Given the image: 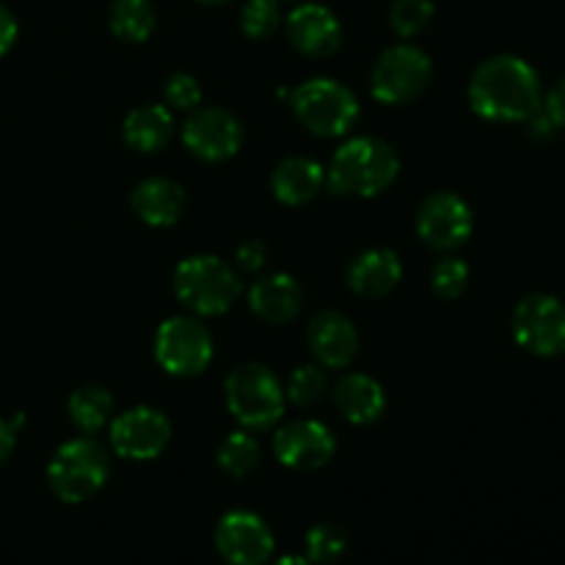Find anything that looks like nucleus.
Returning a JSON list of instances; mask_svg holds the SVG:
<instances>
[{
	"label": "nucleus",
	"instance_id": "nucleus-26",
	"mask_svg": "<svg viewBox=\"0 0 565 565\" xmlns=\"http://www.w3.org/2000/svg\"><path fill=\"white\" fill-rule=\"evenodd\" d=\"M303 546H307V561L334 563L348 552V533L340 527V524L320 522L307 530Z\"/></svg>",
	"mask_w": 565,
	"mask_h": 565
},
{
	"label": "nucleus",
	"instance_id": "nucleus-11",
	"mask_svg": "<svg viewBox=\"0 0 565 565\" xmlns=\"http://www.w3.org/2000/svg\"><path fill=\"white\" fill-rule=\"evenodd\" d=\"M182 143L199 160L221 163L241 152L243 125L232 110L218 105H196L182 125Z\"/></svg>",
	"mask_w": 565,
	"mask_h": 565
},
{
	"label": "nucleus",
	"instance_id": "nucleus-9",
	"mask_svg": "<svg viewBox=\"0 0 565 565\" xmlns=\"http://www.w3.org/2000/svg\"><path fill=\"white\" fill-rule=\"evenodd\" d=\"M513 340L533 356L565 353V303L550 292H533L516 303L511 318Z\"/></svg>",
	"mask_w": 565,
	"mask_h": 565
},
{
	"label": "nucleus",
	"instance_id": "nucleus-7",
	"mask_svg": "<svg viewBox=\"0 0 565 565\" xmlns=\"http://www.w3.org/2000/svg\"><path fill=\"white\" fill-rule=\"evenodd\" d=\"M434 81V61L414 44H395L379 55L370 75L373 97L384 105H406L423 97Z\"/></svg>",
	"mask_w": 565,
	"mask_h": 565
},
{
	"label": "nucleus",
	"instance_id": "nucleus-27",
	"mask_svg": "<svg viewBox=\"0 0 565 565\" xmlns=\"http://www.w3.org/2000/svg\"><path fill=\"white\" fill-rule=\"evenodd\" d=\"M326 390H329V379H326V370L320 364H303L290 373L287 381L285 395L296 403L298 408H309L315 403L323 401Z\"/></svg>",
	"mask_w": 565,
	"mask_h": 565
},
{
	"label": "nucleus",
	"instance_id": "nucleus-33",
	"mask_svg": "<svg viewBox=\"0 0 565 565\" xmlns=\"http://www.w3.org/2000/svg\"><path fill=\"white\" fill-rule=\"evenodd\" d=\"M541 110L550 116V121L557 130L565 127V77H561V81L546 92V97L541 99Z\"/></svg>",
	"mask_w": 565,
	"mask_h": 565
},
{
	"label": "nucleus",
	"instance_id": "nucleus-18",
	"mask_svg": "<svg viewBox=\"0 0 565 565\" xmlns=\"http://www.w3.org/2000/svg\"><path fill=\"white\" fill-rule=\"evenodd\" d=\"M248 307L270 326L292 323L303 307V290L290 274L263 276L248 290Z\"/></svg>",
	"mask_w": 565,
	"mask_h": 565
},
{
	"label": "nucleus",
	"instance_id": "nucleus-5",
	"mask_svg": "<svg viewBox=\"0 0 565 565\" xmlns=\"http://www.w3.org/2000/svg\"><path fill=\"white\" fill-rule=\"evenodd\" d=\"M224 401L232 417L246 430H268L285 414L287 395L281 381L265 364L248 362L232 370L224 381Z\"/></svg>",
	"mask_w": 565,
	"mask_h": 565
},
{
	"label": "nucleus",
	"instance_id": "nucleus-35",
	"mask_svg": "<svg viewBox=\"0 0 565 565\" xmlns=\"http://www.w3.org/2000/svg\"><path fill=\"white\" fill-rule=\"evenodd\" d=\"M14 445H17L14 425H11L9 419L0 417V463L9 461V456L14 452Z\"/></svg>",
	"mask_w": 565,
	"mask_h": 565
},
{
	"label": "nucleus",
	"instance_id": "nucleus-19",
	"mask_svg": "<svg viewBox=\"0 0 565 565\" xmlns=\"http://www.w3.org/2000/svg\"><path fill=\"white\" fill-rule=\"evenodd\" d=\"M132 213L147 226H174L185 213L188 196L169 177H147L132 188Z\"/></svg>",
	"mask_w": 565,
	"mask_h": 565
},
{
	"label": "nucleus",
	"instance_id": "nucleus-2",
	"mask_svg": "<svg viewBox=\"0 0 565 565\" xmlns=\"http://www.w3.org/2000/svg\"><path fill=\"white\" fill-rule=\"evenodd\" d=\"M401 174V158L375 136L348 138L331 158L326 182L337 196L370 199L384 193Z\"/></svg>",
	"mask_w": 565,
	"mask_h": 565
},
{
	"label": "nucleus",
	"instance_id": "nucleus-20",
	"mask_svg": "<svg viewBox=\"0 0 565 565\" xmlns=\"http://www.w3.org/2000/svg\"><path fill=\"white\" fill-rule=\"evenodd\" d=\"M334 406L351 425H373L384 417L386 392L367 373H348L337 384Z\"/></svg>",
	"mask_w": 565,
	"mask_h": 565
},
{
	"label": "nucleus",
	"instance_id": "nucleus-14",
	"mask_svg": "<svg viewBox=\"0 0 565 565\" xmlns=\"http://www.w3.org/2000/svg\"><path fill=\"white\" fill-rule=\"evenodd\" d=\"M337 439L318 419H292L274 434V456L292 472H315L334 458Z\"/></svg>",
	"mask_w": 565,
	"mask_h": 565
},
{
	"label": "nucleus",
	"instance_id": "nucleus-17",
	"mask_svg": "<svg viewBox=\"0 0 565 565\" xmlns=\"http://www.w3.org/2000/svg\"><path fill=\"white\" fill-rule=\"evenodd\" d=\"M403 263L392 248H367L356 254L345 270V281L359 298H384L401 285Z\"/></svg>",
	"mask_w": 565,
	"mask_h": 565
},
{
	"label": "nucleus",
	"instance_id": "nucleus-28",
	"mask_svg": "<svg viewBox=\"0 0 565 565\" xmlns=\"http://www.w3.org/2000/svg\"><path fill=\"white\" fill-rule=\"evenodd\" d=\"M434 11V0H392L390 25L401 39H412L430 25Z\"/></svg>",
	"mask_w": 565,
	"mask_h": 565
},
{
	"label": "nucleus",
	"instance_id": "nucleus-10",
	"mask_svg": "<svg viewBox=\"0 0 565 565\" xmlns=\"http://www.w3.org/2000/svg\"><path fill=\"white\" fill-rule=\"evenodd\" d=\"M475 230L472 207L452 191H436L419 204L417 235L428 248L450 254L469 241Z\"/></svg>",
	"mask_w": 565,
	"mask_h": 565
},
{
	"label": "nucleus",
	"instance_id": "nucleus-1",
	"mask_svg": "<svg viewBox=\"0 0 565 565\" xmlns=\"http://www.w3.org/2000/svg\"><path fill=\"white\" fill-rule=\"evenodd\" d=\"M469 105L489 121H527L541 108V77L519 55H491L469 77Z\"/></svg>",
	"mask_w": 565,
	"mask_h": 565
},
{
	"label": "nucleus",
	"instance_id": "nucleus-8",
	"mask_svg": "<svg viewBox=\"0 0 565 565\" xmlns=\"http://www.w3.org/2000/svg\"><path fill=\"white\" fill-rule=\"evenodd\" d=\"M154 359L174 379L202 375L213 362V337L199 318H169L154 331Z\"/></svg>",
	"mask_w": 565,
	"mask_h": 565
},
{
	"label": "nucleus",
	"instance_id": "nucleus-15",
	"mask_svg": "<svg viewBox=\"0 0 565 565\" xmlns=\"http://www.w3.org/2000/svg\"><path fill=\"white\" fill-rule=\"evenodd\" d=\"M287 39L298 53L309 58H329L342 44V25L331 9L320 3H303L290 11L285 22Z\"/></svg>",
	"mask_w": 565,
	"mask_h": 565
},
{
	"label": "nucleus",
	"instance_id": "nucleus-34",
	"mask_svg": "<svg viewBox=\"0 0 565 565\" xmlns=\"http://www.w3.org/2000/svg\"><path fill=\"white\" fill-rule=\"evenodd\" d=\"M17 31H20V28H17L14 14L0 3V55H6L11 47H14Z\"/></svg>",
	"mask_w": 565,
	"mask_h": 565
},
{
	"label": "nucleus",
	"instance_id": "nucleus-23",
	"mask_svg": "<svg viewBox=\"0 0 565 565\" xmlns=\"http://www.w3.org/2000/svg\"><path fill=\"white\" fill-rule=\"evenodd\" d=\"M66 412H70L72 425L81 434L94 436L114 419V395L105 386L86 384L72 392L70 403H66Z\"/></svg>",
	"mask_w": 565,
	"mask_h": 565
},
{
	"label": "nucleus",
	"instance_id": "nucleus-30",
	"mask_svg": "<svg viewBox=\"0 0 565 565\" xmlns=\"http://www.w3.org/2000/svg\"><path fill=\"white\" fill-rule=\"evenodd\" d=\"M281 25L279 0H248L241 11V28L248 39H268Z\"/></svg>",
	"mask_w": 565,
	"mask_h": 565
},
{
	"label": "nucleus",
	"instance_id": "nucleus-21",
	"mask_svg": "<svg viewBox=\"0 0 565 565\" xmlns=\"http://www.w3.org/2000/svg\"><path fill=\"white\" fill-rule=\"evenodd\" d=\"M326 185V171L318 160L303 158V154H296V158L281 160L274 169V177H270V188H274V196L279 199L287 207H301V204H309Z\"/></svg>",
	"mask_w": 565,
	"mask_h": 565
},
{
	"label": "nucleus",
	"instance_id": "nucleus-3",
	"mask_svg": "<svg viewBox=\"0 0 565 565\" xmlns=\"http://www.w3.org/2000/svg\"><path fill=\"white\" fill-rule=\"evenodd\" d=\"M174 296L199 318L224 315L241 296V279L230 263L213 254L185 257L174 270Z\"/></svg>",
	"mask_w": 565,
	"mask_h": 565
},
{
	"label": "nucleus",
	"instance_id": "nucleus-12",
	"mask_svg": "<svg viewBox=\"0 0 565 565\" xmlns=\"http://www.w3.org/2000/svg\"><path fill=\"white\" fill-rule=\"evenodd\" d=\"M110 450L130 461H152L171 445V423L152 406L127 408L110 419Z\"/></svg>",
	"mask_w": 565,
	"mask_h": 565
},
{
	"label": "nucleus",
	"instance_id": "nucleus-36",
	"mask_svg": "<svg viewBox=\"0 0 565 565\" xmlns=\"http://www.w3.org/2000/svg\"><path fill=\"white\" fill-rule=\"evenodd\" d=\"M199 3H226V0H199Z\"/></svg>",
	"mask_w": 565,
	"mask_h": 565
},
{
	"label": "nucleus",
	"instance_id": "nucleus-31",
	"mask_svg": "<svg viewBox=\"0 0 565 565\" xmlns=\"http://www.w3.org/2000/svg\"><path fill=\"white\" fill-rule=\"evenodd\" d=\"M163 99L174 110H193L202 103V86L191 72H174L163 86Z\"/></svg>",
	"mask_w": 565,
	"mask_h": 565
},
{
	"label": "nucleus",
	"instance_id": "nucleus-25",
	"mask_svg": "<svg viewBox=\"0 0 565 565\" xmlns=\"http://www.w3.org/2000/svg\"><path fill=\"white\" fill-rule=\"evenodd\" d=\"M259 458H263L259 441L254 439L248 430H235V434H230L224 441H221L218 452H215V461H218L221 472H226L230 478H237V480L257 472Z\"/></svg>",
	"mask_w": 565,
	"mask_h": 565
},
{
	"label": "nucleus",
	"instance_id": "nucleus-22",
	"mask_svg": "<svg viewBox=\"0 0 565 565\" xmlns=\"http://www.w3.org/2000/svg\"><path fill=\"white\" fill-rule=\"evenodd\" d=\"M121 136H125L127 147L136 152H160L166 143L174 136V116H171L169 105H138L130 110L121 125Z\"/></svg>",
	"mask_w": 565,
	"mask_h": 565
},
{
	"label": "nucleus",
	"instance_id": "nucleus-29",
	"mask_svg": "<svg viewBox=\"0 0 565 565\" xmlns=\"http://www.w3.org/2000/svg\"><path fill=\"white\" fill-rule=\"evenodd\" d=\"M430 287L445 301H456L469 287V265L461 257H441L430 270Z\"/></svg>",
	"mask_w": 565,
	"mask_h": 565
},
{
	"label": "nucleus",
	"instance_id": "nucleus-32",
	"mask_svg": "<svg viewBox=\"0 0 565 565\" xmlns=\"http://www.w3.org/2000/svg\"><path fill=\"white\" fill-rule=\"evenodd\" d=\"M265 257H268V248L263 241L252 237V241H243L235 252L237 268L246 270V274H257L265 268Z\"/></svg>",
	"mask_w": 565,
	"mask_h": 565
},
{
	"label": "nucleus",
	"instance_id": "nucleus-4",
	"mask_svg": "<svg viewBox=\"0 0 565 565\" xmlns=\"http://www.w3.org/2000/svg\"><path fill=\"white\" fill-rule=\"evenodd\" d=\"M110 475V456L97 439L83 434L81 439L64 441L47 463V486L55 500L81 505L92 500Z\"/></svg>",
	"mask_w": 565,
	"mask_h": 565
},
{
	"label": "nucleus",
	"instance_id": "nucleus-13",
	"mask_svg": "<svg viewBox=\"0 0 565 565\" xmlns=\"http://www.w3.org/2000/svg\"><path fill=\"white\" fill-rule=\"evenodd\" d=\"M274 533L252 511H230L215 524V550L232 565H263L274 557Z\"/></svg>",
	"mask_w": 565,
	"mask_h": 565
},
{
	"label": "nucleus",
	"instance_id": "nucleus-16",
	"mask_svg": "<svg viewBox=\"0 0 565 565\" xmlns=\"http://www.w3.org/2000/svg\"><path fill=\"white\" fill-rule=\"evenodd\" d=\"M307 345L320 367L342 370L356 359L359 331L351 323V318H345L337 309H326L309 320Z\"/></svg>",
	"mask_w": 565,
	"mask_h": 565
},
{
	"label": "nucleus",
	"instance_id": "nucleus-24",
	"mask_svg": "<svg viewBox=\"0 0 565 565\" xmlns=\"http://www.w3.org/2000/svg\"><path fill=\"white\" fill-rule=\"evenodd\" d=\"M108 22L114 36L121 42H147L154 31L152 0H114Z\"/></svg>",
	"mask_w": 565,
	"mask_h": 565
},
{
	"label": "nucleus",
	"instance_id": "nucleus-6",
	"mask_svg": "<svg viewBox=\"0 0 565 565\" xmlns=\"http://www.w3.org/2000/svg\"><path fill=\"white\" fill-rule=\"evenodd\" d=\"M296 119L320 138H340L356 127L362 116L356 94L334 77H312L290 92Z\"/></svg>",
	"mask_w": 565,
	"mask_h": 565
}]
</instances>
